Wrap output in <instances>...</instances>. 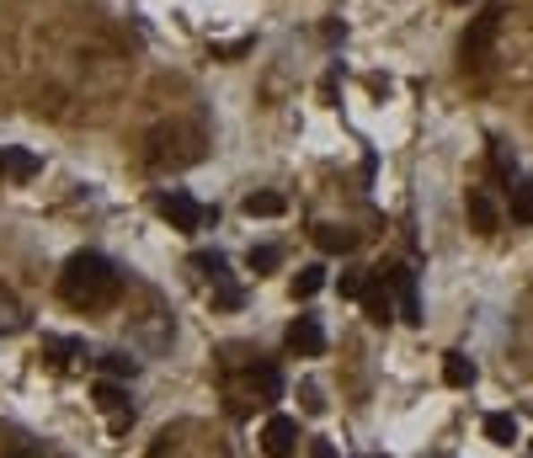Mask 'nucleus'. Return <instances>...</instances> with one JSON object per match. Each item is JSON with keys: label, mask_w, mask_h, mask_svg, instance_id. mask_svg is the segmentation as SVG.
<instances>
[{"label": "nucleus", "mask_w": 533, "mask_h": 458, "mask_svg": "<svg viewBox=\"0 0 533 458\" xmlns=\"http://www.w3.org/2000/svg\"><path fill=\"white\" fill-rule=\"evenodd\" d=\"M117 293H123V272L107 261L102 250H75L70 261H64V272H59V299L70 304V310H107V304H117Z\"/></svg>", "instance_id": "obj_1"}, {"label": "nucleus", "mask_w": 533, "mask_h": 458, "mask_svg": "<svg viewBox=\"0 0 533 458\" xmlns=\"http://www.w3.org/2000/svg\"><path fill=\"white\" fill-rule=\"evenodd\" d=\"M278 389H283V378H278V368H272V362L245 368V373H235V378H229V400H235V411H245L251 400H256V405H267V400H278Z\"/></svg>", "instance_id": "obj_2"}, {"label": "nucleus", "mask_w": 533, "mask_h": 458, "mask_svg": "<svg viewBox=\"0 0 533 458\" xmlns=\"http://www.w3.org/2000/svg\"><path fill=\"white\" fill-rule=\"evenodd\" d=\"M155 208H160V219H166V225L182 229V234H193V229H203L213 219L193 192H176V187H171V192H160V198H155Z\"/></svg>", "instance_id": "obj_3"}, {"label": "nucleus", "mask_w": 533, "mask_h": 458, "mask_svg": "<svg viewBox=\"0 0 533 458\" xmlns=\"http://www.w3.org/2000/svg\"><path fill=\"white\" fill-rule=\"evenodd\" d=\"M502 5H486L480 16H475V27L464 32V64H486V48H491V38H496V27H502Z\"/></svg>", "instance_id": "obj_4"}, {"label": "nucleus", "mask_w": 533, "mask_h": 458, "mask_svg": "<svg viewBox=\"0 0 533 458\" xmlns=\"http://www.w3.org/2000/svg\"><path fill=\"white\" fill-rule=\"evenodd\" d=\"M363 310H368V320H374V326H390V320L400 315L390 272H374V283H368V293H363Z\"/></svg>", "instance_id": "obj_5"}, {"label": "nucleus", "mask_w": 533, "mask_h": 458, "mask_svg": "<svg viewBox=\"0 0 533 458\" xmlns=\"http://www.w3.org/2000/svg\"><path fill=\"white\" fill-rule=\"evenodd\" d=\"M97 411L107 416V432H112V437H123V432L133 427V405H128V394H123L117 384H97Z\"/></svg>", "instance_id": "obj_6"}, {"label": "nucleus", "mask_w": 533, "mask_h": 458, "mask_svg": "<svg viewBox=\"0 0 533 458\" xmlns=\"http://www.w3.org/2000/svg\"><path fill=\"white\" fill-rule=\"evenodd\" d=\"M262 448H267V458H288L299 448V421L294 416H272L262 427Z\"/></svg>", "instance_id": "obj_7"}, {"label": "nucleus", "mask_w": 533, "mask_h": 458, "mask_svg": "<svg viewBox=\"0 0 533 458\" xmlns=\"http://www.w3.org/2000/svg\"><path fill=\"white\" fill-rule=\"evenodd\" d=\"M390 283H395V304H400V320H422V299H417V272L411 267H384Z\"/></svg>", "instance_id": "obj_8"}, {"label": "nucleus", "mask_w": 533, "mask_h": 458, "mask_svg": "<svg viewBox=\"0 0 533 458\" xmlns=\"http://www.w3.org/2000/svg\"><path fill=\"white\" fill-rule=\"evenodd\" d=\"M288 352H294V357H320V352H325V331H320L315 315H299V320L288 326Z\"/></svg>", "instance_id": "obj_9"}, {"label": "nucleus", "mask_w": 533, "mask_h": 458, "mask_svg": "<svg viewBox=\"0 0 533 458\" xmlns=\"http://www.w3.org/2000/svg\"><path fill=\"white\" fill-rule=\"evenodd\" d=\"M507 214H512V225H533V176L507 182Z\"/></svg>", "instance_id": "obj_10"}, {"label": "nucleus", "mask_w": 533, "mask_h": 458, "mask_svg": "<svg viewBox=\"0 0 533 458\" xmlns=\"http://www.w3.org/2000/svg\"><path fill=\"white\" fill-rule=\"evenodd\" d=\"M38 176V155L32 149H0V182H27Z\"/></svg>", "instance_id": "obj_11"}, {"label": "nucleus", "mask_w": 533, "mask_h": 458, "mask_svg": "<svg viewBox=\"0 0 533 458\" xmlns=\"http://www.w3.org/2000/svg\"><path fill=\"white\" fill-rule=\"evenodd\" d=\"M469 219H475L480 234H496L502 229V208L491 203V192H469Z\"/></svg>", "instance_id": "obj_12"}, {"label": "nucleus", "mask_w": 533, "mask_h": 458, "mask_svg": "<svg viewBox=\"0 0 533 458\" xmlns=\"http://www.w3.org/2000/svg\"><path fill=\"white\" fill-rule=\"evenodd\" d=\"M443 378H448L453 389H475V378H480V368H475V362H469L464 352H448V357H443Z\"/></svg>", "instance_id": "obj_13"}, {"label": "nucleus", "mask_w": 533, "mask_h": 458, "mask_svg": "<svg viewBox=\"0 0 533 458\" xmlns=\"http://www.w3.org/2000/svg\"><path fill=\"white\" fill-rule=\"evenodd\" d=\"M240 208H245V219H278L288 203H283V192H251Z\"/></svg>", "instance_id": "obj_14"}, {"label": "nucleus", "mask_w": 533, "mask_h": 458, "mask_svg": "<svg viewBox=\"0 0 533 458\" xmlns=\"http://www.w3.org/2000/svg\"><path fill=\"white\" fill-rule=\"evenodd\" d=\"M486 437H491L496 448H512V443H518V416H507V411H491V416H486Z\"/></svg>", "instance_id": "obj_15"}, {"label": "nucleus", "mask_w": 533, "mask_h": 458, "mask_svg": "<svg viewBox=\"0 0 533 458\" xmlns=\"http://www.w3.org/2000/svg\"><path fill=\"white\" fill-rule=\"evenodd\" d=\"M43 357H48L54 368H70L75 357H86V346L70 342V336H43Z\"/></svg>", "instance_id": "obj_16"}, {"label": "nucleus", "mask_w": 533, "mask_h": 458, "mask_svg": "<svg viewBox=\"0 0 533 458\" xmlns=\"http://www.w3.org/2000/svg\"><path fill=\"white\" fill-rule=\"evenodd\" d=\"M352 240H357V234H352L347 225H315V245H320V250H352Z\"/></svg>", "instance_id": "obj_17"}, {"label": "nucleus", "mask_w": 533, "mask_h": 458, "mask_svg": "<svg viewBox=\"0 0 533 458\" xmlns=\"http://www.w3.org/2000/svg\"><path fill=\"white\" fill-rule=\"evenodd\" d=\"M21 326H27V310H21L11 293H0V336H16Z\"/></svg>", "instance_id": "obj_18"}, {"label": "nucleus", "mask_w": 533, "mask_h": 458, "mask_svg": "<svg viewBox=\"0 0 533 458\" xmlns=\"http://www.w3.org/2000/svg\"><path fill=\"white\" fill-rule=\"evenodd\" d=\"M193 267L209 277L213 288H219V283H229V272H224V256H219V250H198V256H193Z\"/></svg>", "instance_id": "obj_19"}, {"label": "nucleus", "mask_w": 533, "mask_h": 458, "mask_svg": "<svg viewBox=\"0 0 533 458\" xmlns=\"http://www.w3.org/2000/svg\"><path fill=\"white\" fill-rule=\"evenodd\" d=\"M320 288H325V267H305V272L294 277V299H315Z\"/></svg>", "instance_id": "obj_20"}, {"label": "nucleus", "mask_w": 533, "mask_h": 458, "mask_svg": "<svg viewBox=\"0 0 533 458\" xmlns=\"http://www.w3.org/2000/svg\"><path fill=\"white\" fill-rule=\"evenodd\" d=\"M102 373H112V378H133L139 362H133L128 352H102Z\"/></svg>", "instance_id": "obj_21"}, {"label": "nucleus", "mask_w": 533, "mask_h": 458, "mask_svg": "<svg viewBox=\"0 0 533 458\" xmlns=\"http://www.w3.org/2000/svg\"><path fill=\"white\" fill-rule=\"evenodd\" d=\"M491 171L507 176V182H512V171H518V160H512V149H507L502 139H491Z\"/></svg>", "instance_id": "obj_22"}, {"label": "nucleus", "mask_w": 533, "mask_h": 458, "mask_svg": "<svg viewBox=\"0 0 533 458\" xmlns=\"http://www.w3.org/2000/svg\"><path fill=\"white\" fill-rule=\"evenodd\" d=\"M278 267V245H251V272L262 277V272H272Z\"/></svg>", "instance_id": "obj_23"}, {"label": "nucleus", "mask_w": 533, "mask_h": 458, "mask_svg": "<svg viewBox=\"0 0 533 458\" xmlns=\"http://www.w3.org/2000/svg\"><path fill=\"white\" fill-rule=\"evenodd\" d=\"M368 293V277H357V272H341V299H363Z\"/></svg>", "instance_id": "obj_24"}, {"label": "nucleus", "mask_w": 533, "mask_h": 458, "mask_svg": "<svg viewBox=\"0 0 533 458\" xmlns=\"http://www.w3.org/2000/svg\"><path fill=\"white\" fill-rule=\"evenodd\" d=\"M305 411H310V416H320V411H325V400H320L315 384H305Z\"/></svg>", "instance_id": "obj_25"}, {"label": "nucleus", "mask_w": 533, "mask_h": 458, "mask_svg": "<svg viewBox=\"0 0 533 458\" xmlns=\"http://www.w3.org/2000/svg\"><path fill=\"white\" fill-rule=\"evenodd\" d=\"M310 458H336V448L331 443H310Z\"/></svg>", "instance_id": "obj_26"}, {"label": "nucleus", "mask_w": 533, "mask_h": 458, "mask_svg": "<svg viewBox=\"0 0 533 458\" xmlns=\"http://www.w3.org/2000/svg\"><path fill=\"white\" fill-rule=\"evenodd\" d=\"M5 458H43V454H38V448H11Z\"/></svg>", "instance_id": "obj_27"}, {"label": "nucleus", "mask_w": 533, "mask_h": 458, "mask_svg": "<svg viewBox=\"0 0 533 458\" xmlns=\"http://www.w3.org/2000/svg\"><path fill=\"white\" fill-rule=\"evenodd\" d=\"M453 5H469V0H453Z\"/></svg>", "instance_id": "obj_28"}]
</instances>
